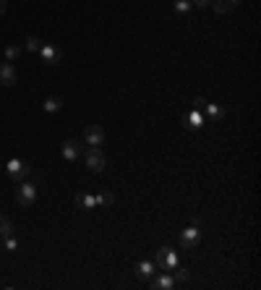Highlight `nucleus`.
I'll list each match as a JSON object with an SVG mask.
<instances>
[{"label":"nucleus","mask_w":261,"mask_h":290,"mask_svg":"<svg viewBox=\"0 0 261 290\" xmlns=\"http://www.w3.org/2000/svg\"><path fill=\"white\" fill-rule=\"evenodd\" d=\"M154 266H157V270H162V272H173L175 266H178V254H175L173 248H170V246H162V248H157Z\"/></svg>","instance_id":"obj_1"},{"label":"nucleus","mask_w":261,"mask_h":290,"mask_svg":"<svg viewBox=\"0 0 261 290\" xmlns=\"http://www.w3.org/2000/svg\"><path fill=\"white\" fill-rule=\"evenodd\" d=\"M84 162H86V168L92 172H102L107 168V160H105V154H102L99 146H89L84 152Z\"/></svg>","instance_id":"obj_2"},{"label":"nucleus","mask_w":261,"mask_h":290,"mask_svg":"<svg viewBox=\"0 0 261 290\" xmlns=\"http://www.w3.org/2000/svg\"><path fill=\"white\" fill-rule=\"evenodd\" d=\"M37 202V186L29 180H21V186L16 188V204L18 206H31Z\"/></svg>","instance_id":"obj_3"},{"label":"nucleus","mask_w":261,"mask_h":290,"mask_svg":"<svg viewBox=\"0 0 261 290\" xmlns=\"http://www.w3.org/2000/svg\"><path fill=\"white\" fill-rule=\"evenodd\" d=\"M5 168H8V176L13 178V180H26L31 176V165H29V162H24V160H10Z\"/></svg>","instance_id":"obj_4"},{"label":"nucleus","mask_w":261,"mask_h":290,"mask_svg":"<svg viewBox=\"0 0 261 290\" xmlns=\"http://www.w3.org/2000/svg\"><path fill=\"white\" fill-rule=\"evenodd\" d=\"M199 240H201L199 225H191V228H186L183 233H180V246H183V248H196Z\"/></svg>","instance_id":"obj_5"},{"label":"nucleus","mask_w":261,"mask_h":290,"mask_svg":"<svg viewBox=\"0 0 261 290\" xmlns=\"http://www.w3.org/2000/svg\"><path fill=\"white\" fill-rule=\"evenodd\" d=\"M18 81V74H16V66L13 63H0V86H13Z\"/></svg>","instance_id":"obj_6"},{"label":"nucleus","mask_w":261,"mask_h":290,"mask_svg":"<svg viewBox=\"0 0 261 290\" xmlns=\"http://www.w3.org/2000/svg\"><path fill=\"white\" fill-rule=\"evenodd\" d=\"M84 142L89 146H102V142H105V128H102V126H86Z\"/></svg>","instance_id":"obj_7"},{"label":"nucleus","mask_w":261,"mask_h":290,"mask_svg":"<svg viewBox=\"0 0 261 290\" xmlns=\"http://www.w3.org/2000/svg\"><path fill=\"white\" fill-rule=\"evenodd\" d=\"M60 152H63V157H65L68 162H76L78 154H81V144H78L76 138H65L63 146H60Z\"/></svg>","instance_id":"obj_8"},{"label":"nucleus","mask_w":261,"mask_h":290,"mask_svg":"<svg viewBox=\"0 0 261 290\" xmlns=\"http://www.w3.org/2000/svg\"><path fill=\"white\" fill-rule=\"evenodd\" d=\"M39 58H42L44 66H55V63H60V50L52 48V44H42V48H39Z\"/></svg>","instance_id":"obj_9"},{"label":"nucleus","mask_w":261,"mask_h":290,"mask_svg":"<svg viewBox=\"0 0 261 290\" xmlns=\"http://www.w3.org/2000/svg\"><path fill=\"white\" fill-rule=\"evenodd\" d=\"M178 282H175V277L170 274V272H162L160 277H154L152 280V288H157V290H173Z\"/></svg>","instance_id":"obj_10"},{"label":"nucleus","mask_w":261,"mask_h":290,"mask_svg":"<svg viewBox=\"0 0 261 290\" xmlns=\"http://www.w3.org/2000/svg\"><path fill=\"white\" fill-rule=\"evenodd\" d=\"M183 126H186L188 131L201 128V126H204V115H201V110H194L191 115H186V118H183Z\"/></svg>","instance_id":"obj_11"},{"label":"nucleus","mask_w":261,"mask_h":290,"mask_svg":"<svg viewBox=\"0 0 261 290\" xmlns=\"http://www.w3.org/2000/svg\"><path fill=\"white\" fill-rule=\"evenodd\" d=\"M154 272H157V266L152 262H139V264H136V274H139L141 280H152Z\"/></svg>","instance_id":"obj_12"},{"label":"nucleus","mask_w":261,"mask_h":290,"mask_svg":"<svg viewBox=\"0 0 261 290\" xmlns=\"http://www.w3.org/2000/svg\"><path fill=\"white\" fill-rule=\"evenodd\" d=\"M76 206H78V210H94V206H97V199H94L92 194H78V196H76Z\"/></svg>","instance_id":"obj_13"},{"label":"nucleus","mask_w":261,"mask_h":290,"mask_svg":"<svg viewBox=\"0 0 261 290\" xmlns=\"http://www.w3.org/2000/svg\"><path fill=\"white\" fill-rule=\"evenodd\" d=\"M94 199H97V206H112V204H115V194L107 191V188H102Z\"/></svg>","instance_id":"obj_14"},{"label":"nucleus","mask_w":261,"mask_h":290,"mask_svg":"<svg viewBox=\"0 0 261 290\" xmlns=\"http://www.w3.org/2000/svg\"><path fill=\"white\" fill-rule=\"evenodd\" d=\"M209 3H212V8L217 10V14H230V10L235 8L230 0H209Z\"/></svg>","instance_id":"obj_15"},{"label":"nucleus","mask_w":261,"mask_h":290,"mask_svg":"<svg viewBox=\"0 0 261 290\" xmlns=\"http://www.w3.org/2000/svg\"><path fill=\"white\" fill-rule=\"evenodd\" d=\"M44 110H47V112H58L60 108H63V100L60 97H47V100H44V105H42Z\"/></svg>","instance_id":"obj_16"},{"label":"nucleus","mask_w":261,"mask_h":290,"mask_svg":"<svg viewBox=\"0 0 261 290\" xmlns=\"http://www.w3.org/2000/svg\"><path fill=\"white\" fill-rule=\"evenodd\" d=\"M0 236H3V238L13 236V222H10L8 217H0Z\"/></svg>","instance_id":"obj_17"},{"label":"nucleus","mask_w":261,"mask_h":290,"mask_svg":"<svg viewBox=\"0 0 261 290\" xmlns=\"http://www.w3.org/2000/svg\"><path fill=\"white\" fill-rule=\"evenodd\" d=\"M42 40L39 37H26V42H24V48L29 50V52H39V48H42Z\"/></svg>","instance_id":"obj_18"},{"label":"nucleus","mask_w":261,"mask_h":290,"mask_svg":"<svg viewBox=\"0 0 261 290\" xmlns=\"http://www.w3.org/2000/svg\"><path fill=\"white\" fill-rule=\"evenodd\" d=\"M18 55H21V48H18V44H8V48H5V60H8V63L18 60Z\"/></svg>","instance_id":"obj_19"},{"label":"nucleus","mask_w":261,"mask_h":290,"mask_svg":"<svg viewBox=\"0 0 261 290\" xmlns=\"http://www.w3.org/2000/svg\"><path fill=\"white\" fill-rule=\"evenodd\" d=\"M170 274L175 277V282H186V280H188V270H180V266H175V270L170 272Z\"/></svg>","instance_id":"obj_20"},{"label":"nucleus","mask_w":261,"mask_h":290,"mask_svg":"<svg viewBox=\"0 0 261 290\" xmlns=\"http://www.w3.org/2000/svg\"><path fill=\"white\" fill-rule=\"evenodd\" d=\"M191 8H194V6H191V0H175V10H178V14H188Z\"/></svg>","instance_id":"obj_21"},{"label":"nucleus","mask_w":261,"mask_h":290,"mask_svg":"<svg viewBox=\"0 0 261 290\" xmlns=\"http://www.w3.org/2000/svg\"><path fill=\"white\" fill-rule=\"evenodd\" d=\"M204 110H207V112H209V118H212V120H217V118H220V115H222V110H220L217 105H209V102H207V108H204Z\"/></svg>","instance_id":"obj_22"},{"label":"nucleus","mask_w":261,"mask_h":290,"mask_svg":"<svg viewBox=\"0 0 261 290\" xmlns=\"http://www.w3.org/2000/svg\"><path fill=\"white\" fill-rule=\"evenodd\" d=\"M5 246H8V251H16V248H18V240H16L13 236H8V238H5Z\"/></svg>","instance_id":"obj_23"},{"label":"nucleus","mask_w":261,"mask_h":290,"mask_svg":"<svg viewBox=\"0 0 261 290\" xmlns=\"http://www.w3.org/2000/svg\"><path fill=\"white\" fill-rule=\"evenodd\" d=\"M204 108H207V100H204V97H196V100H194V110H204Z\"/></svg>","instance_id":"obj_24"},{"label":"nucleus","mask_w":261,"mask_h":290,"mask_svg":"<svg viewBox=\"0 0 261 290\" xmlns=\"http://www.w3.org/2000/svg\"><path fill=\"white\" fill-rule=\"evenodd\" d=\"M191 6H196V8H204V6H209V0H191Z\"/></svg>","instance_id":"obj_25"},{"label":"nucleus","mask_w":261,"mask_h":290,"mask_svg":"<svg viewBox=\"0 0 261 290\" xmlns=\"http://www.w3.org/2000/svg\"><path fill=\"white\" fill-rule=\"evenodd\" d=\"M5 10H8V3H5V0H0V16H3Z\"/></svg>","instance_id":"obj_26"},{"label":"nucleus","mask_w":261,"mask_h":290,"mask_svg":"<svg viewBox=\"0 0 261 290\" xmlns=\"http://www.w3.org/2000/svg\"><path fill=\"white\" fill-rule=\"evenodd\" d=\"M230 3H233V6H235V3H241V0H230Z\"/></svg>","instance_id":"obj_27"}]
</instances>
